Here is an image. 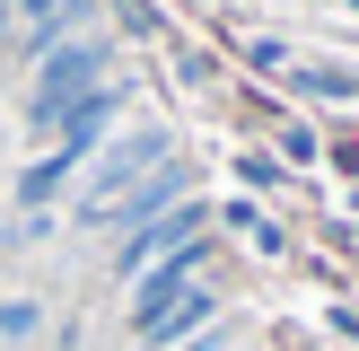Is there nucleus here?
Instances as JSON below:
<instances>
[{"label": "nucleus", "mask_w": 359, "mask_h": 351, "mask_svg": "<svg viewBox=\"0 0 359 351\" xmlns=\"http://www.w3.org/2000/svg\"><path fill=\"white\" fill-rule=\"evenodd\" d=\"M158 167H167V132L149 123V132H132V140H114V150H97V167H88V202H79V211H88V220H97V211H114L123 193H140Z\"/></svg>", "instance_id": "f03ea898"}, {"label": "nucleus", "mask_w": 359, "mask_h": 351, "mask_svg": "<svg viewBox=\"0 0 359 351\" xmlns=\"http://www.w3.org/2000/svg\"><path fill=\"white\" fill-rule=\"evenodd\" d=\"M35 325H44V307H35V298H0V343H27Z\"/></svg>", "instance_id": "0eeeda50"}, {"label": "nucleus", "mask_w": 359, "mask_h": 351, "mask_svg": "<svg viewBox=\"0 0 359 351\" xmlns=\"http://www.w3.org/2000/svg\"><path fill=\"white\" fill-rule=\"evenodd\" d=\"M210 316H219V298H210V281H193L184 298H167V307H158L149 325H132V333H140V343H184V333L210 325Z\"/></svg>", "instance_id": "423d86ee"}, {"label": "nucleus", "mask_w": 359, "mask_h": 351, "mask_svg": "<svg viewBox=\"0 0 359 351\" xmlns=\"http://www.w3.org/2000/svg\"><path fill=\"white\" fill-rule=\"evenodd\" d=\"M105 88V44L97 35H70V44H53L44 62H35V79H27V132H62L70 114H79L88 97Z\"/></svg>", "instance_id": "f257e3e1"}, {"label": "nucleus", "mask_w": 359, "mask_h": 351, "mask_svg": "<svg viewBox=\"0 0 359 351\" xmlns=\"http://www.w3.org/2000/svg\"><path fill=\"white\" fill-rule=\"evenodd\" d=\"M0 27H9V0H0Z\"/></svg>", "instance_id": "6e6552de"}, {"label": "nucleus", "mask_w": 359, "mask_h": 351, "mask_svg": "<svg viewBox=\"0 0 359 351\" xmlns=\"http://www.w3.org/2000/svg\"><path fill=\"white\" fill-rule=\"evenodd\" d=\"M18 18H27V53L44 62L53 44H70V35L97 18V0H18Z\"/></svg>", "instance_id": "39448f33"}, {"label": "nucleus", "mask_w": 359, "mask_h": 351, "mask_svg": "<svg viewBox=\"0 0 359 351\" xmlns=\"http://www.w3.org/2000/svg\"><path fill=\"white\" fill-rule=\"evenodd\" d=\"M202 263H210V246H202V237H193V246H175V255H158L149 272L132 281V325H149L167 298H184L193 281H202Z\"/></svg>", "instance_id": "7ed1b4c3"}, {"label": "nucleus", "mask_w": 359, "mask_h": 351, "mask_svg": "<svg viewBox=\"0 0 359 351\" xmlns=\"http://www.w3.org/2000/svg\"><path fill=\"white\" fill-rule=\"evenodd\" d=\"M193 237H202V211L184 202V211H175V220H149V228H132L114 263H123V281H140V272H149L158 255H175V246H193Z\"/></svg>", "instance_id": "20e7f679"}]
</instances>
